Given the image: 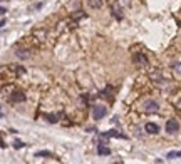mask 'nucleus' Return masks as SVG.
<instances>
[{
  "label": "nucleus",
  "instance_id": "f257e3e1",
  "mask_svg": "<svg viewBox=\"0 0 181 164\" xmlns=\"http://www.w3.org/2000/svg\"><path fill=\"white\" fill-rule=\"evenodd\" d=\"M106 114H107V109H106L102 104H96L94 107H92V117H94L96 121L102 119V117H104Z\"/></svg>",
  "mask_w": 181,
  "mask_h": 164
},
{
  "label": "nucleus",
  "instance_id": "f03ea898",
  "mask_svg": "<svg viewBox=\"0 0 181 164\" xmlns=\"http://www.w3.org/2000/svg\"><path fill=\"white\" fill-rule=\"evenodd\" d=\"M178 129H179V122L176 119H169L168 122H166V131H168L169 134L178 132Z\"/></svg>",
  "mask_w": 181,
  "mask_h": 164
},
{
  "label": "nucleus",
  "instance_id": "7ed1b4c3",
  "mask_svg": "<svg viewBox=\"0 0 181 164\" xmlns=\"http://www.w3.org/2000/svg\"><path fill=\"white\" fill-rule=\"evenodd\" d=\"M143 109H144V112H158L159 104L156 101H146L144 106H143Z\"/></svg>",
  "mask_w": 181,
  "mask_h": 164
},
{
  "label": "nucleus",
  "instance_id": "20e7f679",
  "mask_svg": "<svg viewBox=\"0 0 181 164\" xmlns=\"http://www.w3.org/2000/svg\"><path fill=\"white\" fill-rule=\"evenodd\" d=\"M133 60H134V64H136L138 67H144V65H148V57L144 55V54H134Z\"/></svg>",
  "mask_w": 181,
  "mask_h": 164
},
{
  "label": "nucleus",
  "instance_id": "39448f33",
  "mask_svg": "<svg viewBox=\"0 0 181 164\" xmlns=\"http://www.w3.org/2000/svg\"><path fill=\"white\" fill-rule=\"evenodd\" d=\"M9 101H10V102H24V101H25V94H24V92L15 91L13 94H10Z\"/></svg>",
  "mask_w": 181,
  "mask_h": 164
},
{
  "label": "nucleus",
  "instance_id": "423d86ee",
  "mask_svg": "<svg viewBox=\"0 0 181 164\" xmlns=\"http://www.w3.org/2000/svg\"><path fill=\"white\" fill-rule=\"evenodd\" d=\"M144 131H146L148 134H158L159 132V126L154 122H148L146 126H144Z\"/></svg>",
  "mask_w": 181,
  "mask_h": 164
},
{
  "label": "nucleus",
  "instance_id": "0eeeda50",
  "mask_svg": "<svg viewBox=\"0 0 181 164\" xmlns=\"http://www.w3.org/2000/svg\"><path fill=\"white\" fill-rule=\"evenodd\" d=\"M97 154L99 156H109L111 154V149H109L107 146H104V144H99L97 146Z\"/></svg>",
  "mask_w": 181,
  "mask_h": 164
},
{
  "label": "nucleus",
  "instance_id": "6e6552de",
  "mask_svg": "<svg viewBox=\"0 0 181 164\" xmlns=\"http://www.w3.org/2000/svg\"><path fill=\"white\" fill-rule=\"evenodd\" d=\"M102 137H121V139H126V136L121 134V132H118V131H109V132L102 134Z\"/></svg>",
  "mask_w": 181,
  "mask_h": 164
},
{
  "label": "nucleus",
  "instance_id": "1a4fd4ad",
  "mask_svg": "<svg viewBox=\"0 0 181 164\" xmlns=\"http://www.w3.org/2000/svg\"><path fill=\"white\" fill-rule=\"evenodd\" d=\"M178 158H181V151H171V152L166 154V159H168V161H173V159H178Z\"/></svg>",
  "mask_w": 181,
  "mask_h": 164
},
{
  "label": "nucleus",
  "instance_id": "9d476101",
  "mask_svg": "<svg viewBox=\"0 0 181 164\" xmlns=\"http://www.w3.org/2000/svg\"><path fill=\"white\" fill-rule=\"evenodd\" d=\"M112 15L116 17V19H123V12H121V7L119 5H112Z\"/></svg>",
  "mask_w": 181,
  "mask_h": 164
},
{
  "label": "nucleus",
  "instance_id": "9b49d317",
  "mask_svg": "<svg viewBox=\"0 0 181 164\" xmlns=\"http://www.w3.org/2000/svg\"><path fill=\"white\" fill-rule=\"evenodd\" d=\"M91 9H101L102 7V0H87Z\"/></svg>",
  "mask_w": 181,
  "mask_h": 164
},
{
  "label": "nucleus",
  "instance_id": "f8f14e48",
  "mask_svg": "<svg viewBox=\"0 0 181 164\" xmlns=\"http://www.w3.org/2000/svg\"><path fill=\"white\" fill-rule=\"evenodd\" d=\"M15 55L19 59H27V57H30V52L24 50V49H19V50H15Z\"/></svg>",
  "mask_w": 181,
  "mask_h": 164
},
{
  "label": "nucleus",
  "instance_id": "ddd939ff",
  "mask_svg": "<svg viewBox=\"0 0 181 164\" xmlns=\"http://www.w3.org/2000/svg\"><path fill=\"white\" fill-rule=\"evenodd\" d=\"M51 151H39L35 152V158H51Z\"/></svg>",
  "mask_w": 181,
  "mask_h": 164
},
{
  "label": "nucleus",
  "instance_id": "4468645a",
  "mask_svg": "<svg viewBox=\"0 0 181 164\" xmlns=\"http://www.w3.org/2000/svg\"><path fill=\"white\" fill-rule=\"evenodd\" d=\"M47 121L54 124V122H57V121H59V116H55V114H49V116H47Z\"/></svg>",
  "mask_w": 181,
  "mask_h": 164
},
{
  "label": "nucleus",
  "instance_id": "2eb2a0df",
  "mask_svg": "<svg viewBox=\"0 0 181 164\" xmlns=\"http://www.w3.org/2000/svg\"><path fill=\"white\" fill-rule=\"evenodd\" d=\"M24 146H25V144H24L20 139H15V141H13V147H15V149H22Z\"/></svg>",
  "mask_w": 181,
  "mask_h": 164
},
{
  "label": "nucleus",
  "instance_id": "dca6fc26",
  "mask_svg": "<svg viewBox=\"0 0 181 164\" xmlns=\"http://www.w3.org/2000/svg\"><path fill=\"white\" fill-rule=\"evenodd\" d=\"M173 69H175L176 72H181V64H175V65H173Z\"/></svg>",
  "mask_w": 181,
  "mask_h": 164
},
{
  "label": "nucleus",
  "instance_id": "f3484780",
  "mask_svg": "<svg viewBox=\"0 0 181 164\" xmlns=\"http://www.w3.org/2000/svg\"><path fill=\"white\" fill-rule=\"evenodd\" d=\"M17 72H19V74H25V69H24V67H19V69H17Z\"/></svg>",
  "mask_w": 181,
  "mask_h": 164
},
{
  "label": "nucleus",
  "instance_id": "a211bd4d",
  "mask_svg": "<svg viewBox=\"0 0 181 164\" xmlns=\"http://www.w3.org/2000/svg\"><path fill=\"white\" fill-rule=\"evenodd\" d=\"M5 12H7V9H5V7H0V15H3Z\"/></svg>",
  "mask_w": 181,
  "mask_h": 164
},
{
  "label": "nucleus",
  "instance_id": "6ab92c4d",
  "mask_svg": "<svg viewBox=\"0 0 181 164\" xmlns=\"http://www.w3.org/2000/svg\"><path fill=\"white\" fill-rule=\"evenodd\" d=\"M3 25H5V20H0V28H2Z\"/></svg>",
  "mask_w": 181,
  "mask_h": 164
},
{
  "label": "nucleus",
  "instance_id": "aec40b11",
  "mask_svg": "<svg viewBox=\"0 0 181 164\" xmlns=\"http://www.w3.org/2000/svg\"><path fill=\"white\" fill-rule=\"evenodd\" d=\"M178 109H181V102H179V104H178Z\"/></svg>",
  "mask_w": 181,
  "mask_h": 164
},
{
  "label": "nucleus",
  "instance_id": "412c9836",
  "mask_svg": "<svg viewBox=\"0 0 181 164\" xmlns=\"http://www.w3.org/2000/svg\"><path fill=\"white\" fill-rule=\"evenodd\" d=\"M0 117H3V114H2V110H0Z\"/></svg>",
  "mask_w": 181,
  "mask_h": 164
},
{
  "label": "nucleus",
  "instance_id": "4be33fe9",
  "mask_svg": "<svg viewBox=\"0 0 181 164\" xmlns=\"http://www.w3.org/2000/svg\"><path fill=\"white\" fill-rule=\"evenodd\" d=\"M0 2H3V0H0Z\"/></svg>",
  "mask_w": 181,
  "mask_h": 164
}]
</instances>
